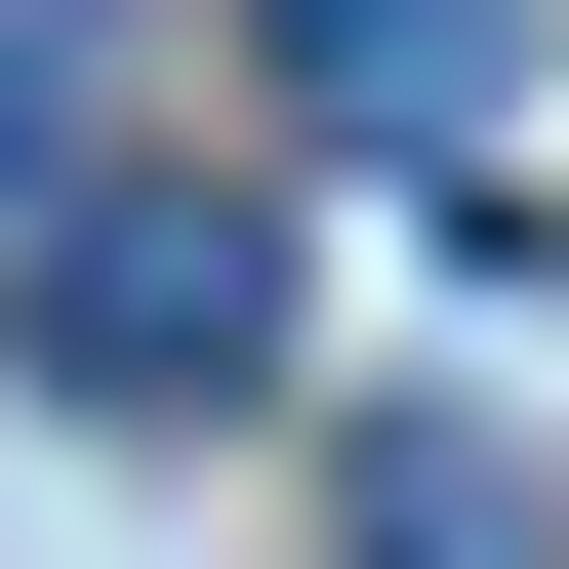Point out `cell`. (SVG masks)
Here are the masks:
<instances>
[{
  "label": "cell",
  "instance_id": "6da1fadb",
  "mask_svg": "<svg viewBox=\"0 0 569 569\" xmlns=\"http://www.w3.org/2000/svg\"><path fill=\"white\" fill-rule=\"evenodd\" d=\"M0 284H41V367H82V407H244V367H284V203H122V163H82Z\"/></svg>",
  "mask_w": 569,
  "mask_h": 569
},
{
  "label": "cell",
  "instance_id": "7a4b0ae2",
  "mask_svg": "<svg viewBox=\"0 0 569 569\" xmlns=\"http://www.w3.org/2000/svg\"><path fill=\"white\" fill-rule=\"evenodd\" d=\"M326 122H529V0H284Z\"/></svg>",
  "mask_w": 569,
  "mask_h": 569
},
{
  "label": "cell",
  "instance_id": "3957f363",
  "mask_svg": "<svg viewBox=\"0 0 569 569\" xmlns=\"http://www.w3.org/2000/svg\"><path fill=\"white\" fill-rule=\"evenodd\" d=\"M41 203H82V41L0 0V244H41Z\"/></svg>",
  "mask_w": 569,
  "mask_h": 569
},
{
  "label": "cell",
  "instance_id": "277c9868",
  "mask_svg": "<svg viewBox=\"0 0 569 569\" xmlns=\"http://www.w3.org/2000/svg\"><path fill=\"white\" fill-rule=\"evenodd\" d=\"M367 569H529V488H488V448H407V488H367Z\"/></svg>",
  "mask_w": 569,
  "mask_h": 569
}]
</instances>
